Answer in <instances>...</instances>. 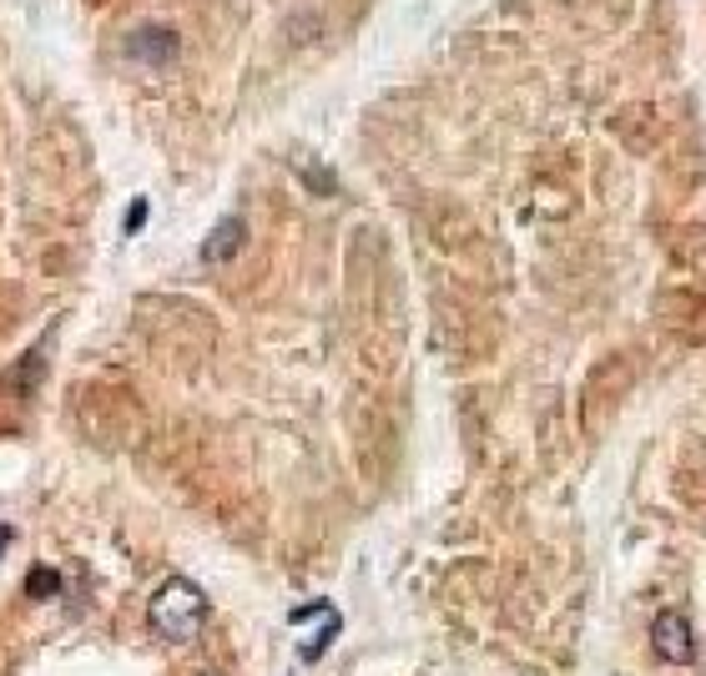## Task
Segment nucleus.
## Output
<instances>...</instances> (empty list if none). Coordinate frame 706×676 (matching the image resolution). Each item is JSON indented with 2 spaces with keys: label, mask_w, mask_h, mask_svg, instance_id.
Instances as JSON below:
<instances>
[{
  "label": "nucleus",
  "mask_w": 706,
  "mask_h": 676,
  "mask_svg": "<svg viewBox=\"0 0 706 676\" xmlns=\"http://www.w3.org/2000/svg\"><path fill=\"white\" fill-rule=\"evenodd\" d=\"M152 632L172 646H192L202 636L207 622V596L192 586V580H167L162 590L152 596Z\"/></svg>",
  "instance_id": "1"
},
{
  "label": "nucleus",
  "mask_w": 706,
  "mask_h": 676,
  "mask_svg": "<svg viewBox=\"0 0 706 676\" xmlns=\"http://www.w3.org/2000/svg\"><path fill=\"white\" fill-rule=\"evenodd\" d=\"M652 646H656V656L662 662H672V666H686L696 656V636H692V622H686L682 612H662L652 622Z\"/></svg>",
  "instance_id": "2"
},
{
  "label": "nucleus",
  "mask_w": 706,
  "mask_h": 676,
  "mask_svg": "<svg viewBox=\"0 0 706 676\" xmlns=\"http://www.w3.org/2000/svg\"><path fill=\"white\" fill-rule=\"evenodd\" d=\"M242 238H248V228H242V218H222L218 228L207 232V242H202V258H207V262H228V258H238Z\"/></svg>",
  "instance_id": "3"
},
{
  "label": "nucleus",
  "mask_w": 706,
  "mask_h": 676,
  "mask_svg": "<svg viewBox=\"0 0 706 676\" xmlns=\"http://www.w3.org/2000/svg\"><path fill=\"white\" fill-rule=\"evenodd\" d=\"M26 596H31V600H56V596H61V576H56L51 566H36L31 576H26Z\"/></svg>",
  "instance_id": "4"
},
{
  "label": "nucleus",
  "mask_w": 706,
  "mask_h": 676,
  "mask_svg": "<svg viewBox=\"0 0 706 676\" xmlns=\"http://www.w3.org/2000/svg\"><path fill=\"white\" fill-rule=\"evenodd\" d=\"M141 222H147V202H131V218H127V232H141Z\"/></svg>",
  "instance_id": "5"
},
{
  "label": "nucleus",
  "mask_w": 706,
  "mask_h": 676,
  "mask_svg": "<svg viewBox=\"0 0 706 676\" xmlns=\"http://www.w3.org/2000/svg\"><path fill=\"white\" fill-rule=\"evenodd\" d=\"M6 546H11V525H0V556H6Z\"/></svg>",
  "instance_id": "6"
}]
</instances>
